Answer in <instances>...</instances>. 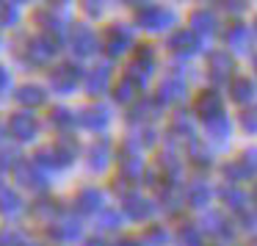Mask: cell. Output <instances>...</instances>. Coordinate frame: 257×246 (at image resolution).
<instances>
[{
    "label": "cell",
    "mask_w": 257,
    "mask_h": 246,
    "mask_svg": "<svg viewBox=\"0 0 257 246\" xmlns=\"http://www.w3.org/2000/svg\"><path fill=\"white\" fill-rule=\"evenodd\" d=\"M124 3H147V0H124Z\"/></svg>",
    "instance_id": "obj_46"
},
{
    "label": "cell",
    "mask_w": 257,
    "mask_h": 246,
    "mask_svg": "<svg viewBox=\"0 0 257 246\" xmlns=\"http://www.w3.org/2000/svg\"><path fill=\"white\" fill-rule=\"evenodd\" d=\"M108 161H111V144H108L105 139L94 141L89 150V169L91 172H102V169L108 166Z\"/></svg>",
    "instance_id": "obj_13"
},
{
    "label": "cell",
    "mask_w": 257,
    "mask_h": 246,
    "mask_svg": "<svg viewBox=\"0 0 257 246\" xmlns=\"http://www.w3.org/2000/svg\"><path fill=\"white\" fill-rule=\"evenodd\" d=\"M152 116H155V105L147 102V100H139L133 105V111H130V119H136V122H139V119H152Z\"/></svg>",
    "instance_id": "obj_33"
},
{
    "label": "cell",
    "mask_w": 257,
    "mask_h": 246,
    "mask_svg": "<svg viewBox=\"0 0 257 246\" xmlns=\"http://www.w3.org/2000/svg\"><path fill=\"white\" fill-rule=\"evenodd\" d=\"M78 122L83 125V128H89V130H100V128L108 125V111L102 105H89V108H83V111L78 113Z\"/></svg>",
    "instance_id": "obj_11"
},
{
    "label": "cell",
    "mask_w": 257,
    "mask_h": 246,
    "mask_svg": "<svg viewBox=\"0 0 257 246\" xmlns=\"http://www.w3.org/2000/svg\"><path fill=\"white\" fill-rule=\"evenodd\" d=\"M0 139H3V125H0Z\"/></svg>",
    "instance_id": "obj_48"
},
{
    "label": "cell",
    "mask_w": 257,
    "mask_h": 246,
    "mask_svg": "<svg viewBox=\"0 0 257 246\" xmlns=\"http://www.w3.org/2000/svg\"><path fill=\"white\" fill-rule=\"evenodd\" d=\"M6 83H9V75H6V69L0 67V89H3V86H6Z\"/></svg>",
    "instance_id": "obj_45"
},
{
    "label": "cell",
    "mask_w": 257,
    "mask_h": 246,
    "mask_svg": "<svg viewBox=\"0 0 257 246\" xmlns=\"http://www.w3.org/2000/svg\"><path fill=\"white\" fill-rule=\"evenodd\" d=\"M0 246H31L28 238H25V232H20V229H6V232L0 235Z\"/></svg>",
    "instance_id": "obj_32"
},
{
    "label": "cell",
    "mask_w": 257,
    "mask_h": 246,
    "mask_svg": "<svg viewBox=\"0 0 257 246\" xmlns=\"http://www.w3.org/2000/svg\"><path fill=\"white\" fill-rule=\"evenodd\" d=\"M218 28V20L213 17V12H207V9H199V12L191 14V31H199V34H216Z\"/></svg>",
    "instance_id": "obj_18"
},
{
    "label": "cell",
    "mask_w": 257,
    "mask_h": 246,
    "mask_svg": "<svg viewBox=\"0 0 257 246\" xmlns=\"http://www.w3.org/2000/svg\"><path fill=\"white\" fill-rule=\"evenodd\" d=\"M161 166L166 169V172H172V174H180V163H177V158H174V155H163L161 158Z\"/></svg>",
    "instance_id": "obj_40"
},
{
    "label": "cell",
    "mask_w": 257,
    "mask_h": 246,
    "mask_svg": "<svg viewBox=\"0 0 257 246\" xmlns=\"http://www.w3.org/2000/svg\"><path fill=\"white\" fill-rule=\"evenodd\" d=\"M122 210H124V216L133 218V221H147V218L155 213V205H152L150 199H144V196H139V194H124Z\"/></svg>",
    "instance_id": "obj_5"
},
{
    "label": "cell",
    "mask_w": 257,
    "mask_h": 246,
    "mask_svg": "<svg viewBox=\"0 0 257 246\" xmlns=\"http://www.w3.org/2000/svg\"><path fill=\"white\" fill-rule=\"evenodd\" d=\"M254 196H257V188H254Z\"/></svg>",
    "instance_id": "obj_50"
},
{
    "label": "cell",
    "mask_w": 257,
    "mask_h": 246,
    "mask_svg": "<svg viewBox=\"0 0 257 246\" xmlns=\"http://www.w3.org/2000/svg\"><path fill=\"white\" fill-rule=\"evenodd\" d=\"M133 91H136V83L130 78H124L122 83L116 86V100L119 102H130V100H133Z\"/></svg>",
    "instance_id": "obj_35"
},
{
    "label": "cell",
    "mask_w": 257,
    "mask_h": 246,
    "mask_svg": "<svg viewBox=\"0 0 257 246\" xmlns=\"http://www.w3.org/2000/svg\"><path fill=\"white\" fill-rule=\"evenodd\" d=\"M254 69H257V58H254Z\"/></svg>",
    "instance_id": "obj_49"
},
{
    "label": "cell",
    "mask_w": 257,
    "mask_h": 246,
    "mask_svg": "<svg viewBox=\"0 0 257 246\" xmlns=\"http://www.w3.org/2000/svg\"><path fill=\"white\" fill-rule=\"evenodd\" d=\"M72 47H75L78 56H89V53L97 50V36L91 34L86 25H80V28L72 31Z\"/></svg>",
    "instance_id": "obj_14"
},
{
    "label": "cell",
    "mask_w": 257,
    "mask_h": 246,
    "mask_svg": "<svg viewBox=\"0 0 257 246\" xmlns=\"http://www.w3.org/2000/svg\"><path fill=\"white\" fill-rule=\"evenodd\" d=\"M119 227H122V213L119 210H102L100 213V229H105V232H116Z\"/></svg>",
    "instance_id": "obj_30"
},
{
    "label": "cell",
    "mask_w": 257,
    "mask_h": 246,
    "mask_svg": "<svg viewBox=\"0 0 257 246\" xmlns=\"http://www.w3.org/2000/svg\"><path fill=\"white\" fill-rule=\"evenodd\" d=\"M210 69H213L210 75H216L218 80L229 78V72L235 69L232 56H229V53H213V56H210Z\"/></svg>",
    "instance_id": "obj_23"
},
{
    "label": "cell",
    "mask_w": 257,
    "mask_h": 246,
    "mask_svg": "<svg viewBox=\"0 0 257 246\" xmlns=\"http://www.w3.org/2000/svg\"><path fill=\"white\" fill-rule=\"evenodd\" d=\"M17 100L23 102V105H42V102H45V91H42L39 86H34V83L20 86V89H17Z\"/></svg>",
    "instance_id": "obj_24"
},
{
    "label": "cell",
    "mask_w": 257,
    "mask_h": 246,
    "mask_svg": "<svg viewBox=\"0 0 257 246\" xmlns=\"http://www.w3.org/2000/svg\"><path fill=\"white\" fill-rule=\"evenodd\" d=\"M78 80H80V69L72 67V64H64L56 72H50V83H53V89H58V91H72Z\"/></svg>",
    "instance_id": "obj_8"
},
{
    "label": "cell",
    "mask_w": 257,
    "mask_h": 246,
    "mask_svg": "<svg viewBox=\"0 0 257 246\" xmlns=\"http://www.w3.org/2000/svg\"><path fill=\"white\" fill-rule=\"evenodd\" d=\"M122 172H124V177H139V174L144 172V163H141L139 155H136L133 144H127V150L122 152Z\"/></svg>",
    "instance_id": "obj_22"
},
{
    "label": "cell",
    "mask_w": 257,
    "mask_h": 246,
    "mask_svg": "<svg viewBox=\"0 0 257 246\" xmlns=\"http://www.w3.org/2000/svg\"><path fill=\"white\" fill-rule=\"evenodd\" d=\"M221 199H224V205L232 207V210H243L246 207V194L240 188H232V185L221 191Z\"/></svg>",
    "instance_id": "obj_27"
},
{
    "label": "cell",
    "mask_w": 257,
    "mask_h": 246,
    "mask_svg": "<svg viewBox=\"0 0 257 246\" xmlns=\"http://www.w3.org/2000/svg\"><path fill=\"white\" fill-rule=\"evenodd\" d=\"M139 23L147 31H166L174 23V12L166 6H147L139 12Z\"/></svg>",
    "instance_id": "obj_2"
},
{
    "label": "cell",
    "mask_w": 257,
    "mask_h": 246,
    "mask_svg": "<svg viewBox=\"0 0 257 246\" xmlns=\"http://www.w3.org/2000/svg\"><path fill=\"white\" fill-rule=\"evenodd\" d=\"M80 232H83V227H80V221H78L75 216L61 218V221L53 224V229H50V235H53L56 240H78Z\"/></svg>",
    "instance_id": "obj_10"
},
{
    "label": "cell",
    "mask_w": 257,
    "mask_h": 246,
    "mask_svg": "<svg viewBox=\"0 0 257 246\" xmlns=\"http://www.w3.org/2000/svg\"><path fill=\"white\" fill-rule=\"evenodd\" d=\"M194 111H196V116H205L207 122L221 116V97H218L216 91H202L194 102Z\"/></svg>",
    "instance_id": "obj_7"
},
{
    "label": "cell",
    "mask_w": 257,
    "mask_h": 246,
    "mask_svg": "<svg viewBox=\"0 0 257 246\" xmlns=\"http://www.w3.org/2000/svg\"><path fill=\"white\" fill-rule=\"evenodd\" d=\"M224 177H227V183H243L246 177H251L249 174V169L243 166V161H232V163H227L224 166Z\"/></svg>",
    "instance_id": "obj_26"
},
{
    "label": "cell",
    "mask_w": 257,
    "mask_h": 246,
    "mask_svg": "<svg viewBox=\"0 0 257 246\" xmlns=\"http://www.w3.org/2000/svg\"><path fill=\"white\" fill-rule=\"evenodd\" d=\"M58 213V202L56 199H39L34 205V216L36 218H53Z\"/></svg>",
    "instance_id": "obj_31"
},
{
    "label": "cell",
    "mask_w": 257,
    "mask_h": 246,
    "mask_svg": "<svg viewBox=\"0 0 257 246\" xmlns=\"http://www.w3.org/2000/svg\"><path fill=\"white\" fill-rule=\"evenodd\" d=\"M36 116L34 113H14L12 122H9V130H12V136L17 141H31L36 136Z\"/></svg>",
    "instance_id": "obj_6"
},
{
    "label": "cell",
    "mask_w": 257,
    "mask_h": 246,
    "mask_svg": "<svg viewBox=\"0 0 257 246\" xmlns=\"http://www.w3.org/2000/svg\"><path fill=\"white\" fill-rule=\"evenodd\" d=\"M108 80H111V72H108V67L91 69V72L86 75V91H89V94H102V91L108 89Z\"/></svg>",
    "instance_id": "obj_19"
},
{
    "label": "cell",
    "mask_w": 257,
    "mask_h": 246,
    "mask_svg": "<svg viewBox=\"0 0 257 246\" xmlns=\"http://www.w3.org/2000/svg\"><path fill=\"white\" fill-rule=\"evenodd\" d=\"M221 9L227 14H240L246 9V0H221Z\"/></svg>",
    "instance_id": "obj_39"
},
{
    "label": "cell",
    "mask_w": 257,
    "mask_h": 246,
    "mask_svg": "<svg viewBox=\"0 0 257 246\" xmlns=\"http://www.w3.org/2000/svg\"><path fill=\"white\" fill-rule=\"evenodd\" d=\"M169 47H172L174 53H180V56H194V53L202 50V42L191 28H180L169 36Z\"/></svg>",
    "instance_id": "obj_4"
},
{
    "label": "cell",
    "mask_w": 257,
    "mask_h": 246,
    "mask_svg": "<svg viewBox=\"0 0 257 246\" xmlns=\"http://www.w3.org/2000/svg\"><path fill=\"white\" fill-rule=\"evenodd\" d=\"M254 97V83L249 78H235L232 80V100L235 102H249Z\"/></svg>",
    "instance_id": "obj_25"
},
{
    "label": "cell",
    "mask_w": 257,
    "mask_h": 246,
    "mask_svg": "<svg viewBox=\"0 0 257 246\" xmlns=\"http://www.w3.org/2000/svg\"><path fill=\"white\" fill-rule=\"evenodd\" d=\"M0 213L3 216H17L23 213V199L14 188H0Z\"/></svg>",
    "instance_id": "obj_20"
},
{
    "label": "cell",
    "mask_w": 257,
    "mask_h": 246,
    "mask_svg": "<svg viewBox=\"0 0 257 246\" xmlns=\"http://www.w3.org/2000/svg\"><path fill=\"white\" fill-rule=\"evenodd\" d=\"M243 166L249 169V174H257V147H249V150L243 152Z\"/></svg>",
    "instance_id": "obj_38"
},
{
    "label": "cell",
    "mask_w": 257,
    "mask_h": 246,
    "mask_svg": "<svg viewBox=\"0 0 257 246\" xmlns=\"http://www.w3.org/2000/svg\"><path fill=\"white\" fill-rule=\"evenodd\" d=\"M207 136H210V141H216L218 147L227 144V139H229V122H227V116H224V113L207 122Z\"/></svg>",
    "instance_id": "obj_21"
},
{
    "label": "cell",
    "mask_w": 257,
    "mask_h": 246,
    "mask_svg": "<svg viewBox=\"0 0 257 246\" xmlns=\"http://www.w3.org/2000/svg\"><path fill=\"white\" fill-rule=\"evenodd\" d=\"M174 240H177V246H205V229L196 224H183Z\"/></svg>",
    "instance_id": "obj_16"
},
{
    "label": "cell",
    "mask_w": 257,
    "mask_h": 246,
    "mask_svg": "<svg viewBox=\"0 0 257 246\" xmlns=\"http://www.w3.org/2000/svg\"><path fill=\"white\" fill-rule=\"evenodd\" d=\"M75 205H78L80 213H97L102 210V194L97 188H83L75 199Z\"/></svg>",
    "instance_id": "obj_17"
},
{
    "label": "cell",
    "mask_w": 257,
    "mask_h": 246,
    "mask_svg": "<svg viewBox=\"0 0 257 246\" xmlns=\"http://www.w3.org/2000/svg\"><path fill=\"white\" fill-rule=\"evenodd\" d=\"M227 42L235 50H246V47H249V34H246L243 25H235V28L227 31Z\"/></svg>",
    "instance_id": "obj_28"
},
{
    "label": "cell",
    "mask_w": 257,
    "mask_h": 246,
    "mask_svg": "<svg viewBox=\"0 0 257 246\" xmlns=\"http://www.w3.org/2000/svg\"><path fill=\"white\" fill-rule=\"evenodd\" d=\"M14 180H17L23 188H34V191H42L47 185V177L34 161H20L14 166Z\"/></svg>",
    "instance_id": "obj_1"
},
{
    "label": "cell",
    "mask_w": 257,
    "mask_h": 246,
    "mask_svg": "<svg viewBox=\"0 0 257 246\" xmlns=\"http://www.w3.org/2000/svg\"><path fill=\"white\" fill-rule=\"evenodd\" d=\"M14 23H17V9L12 3H0V28H9Z\"/></svg>",
    "instance_id": "obj_34"
},
{
    "label": "cell",
    "mask_w": 257,
    "mask_h": 246,
    "mask_svg": "<svg viewBox=\"0 0 257 246\" xmlns=\"http://www.w3.org/2000/svg\"><path fill=\"white\" fill-rule=\"evenodd\" d=\"M240 224H243V229H249V232H257V210L246 213V216L240 218Z\"/></svg>",
    "instance_id": "obj_41"
},
{
    "label": "cell",
    "mask_w": 257,
    "mask_h": 246,
    "mask_svg": "<svg viewBox=\"0 0 257 246\" xmlns=\"http://www.w3.org/2000/svg\"><path fill=\"white\" fill-rule=\"evenodd\" d=\"M202 227L213 235H221V238H229V235H232V224H229L218 210H207L205 216H202Z\"/></svg>",
    "instance_id": "obj_12"
},
{
    "label": "cell",
    "mask_w": 257,
    "mask_h": 246,
    "mask_svg": "<svg viewBox=\"0 0 257 246\" xmlns=\"http://www.w3.org/2000/svg\"><path fill=\"white\" fill-rule=\"evenodd\" d=\"M50 3H53V6H56V3H67V0H50Z\"/></svg>",
    "instance_id": "obj_47"
},
{
    "label": "cell",
    "mask_w": 257,
    "mask_h": 246,
    "mask_svg": "<svg viewBox=\"0 0 257 246\" xmlns=\"http://www.w3.org/2000/svg\"><path fill=\"white\" fill-rule=\"evenodd\" d=\"M254 31H257V23H254Z\"/></svg>",
    "instance_id": "obj_51"
},
{
    "label": "cell",
    "mask_w": 257,
    "mask_h": 246,
    "mask_svg": "<svg viewBox=\"0 0 257 246\" xmlns=\"http://www.w3.org/2000/svg\"><path fill=\"white\" fill-rule=\"evenodd\" d=\"M130 45H133V34H130L124 25H111V28L105 31V36H102V47H105L111 56H122Z\"/></svg>",
    "instance_id": "obj_3"
},
{
    "label": "cell",
    "mask_w": 257,
    "mask_h": 246,
    "mask_svg": "<svg viewBox=\"0 0 257 246\" xmlns=\"http://www.w3.org/2000/svg\"><path fill=\"white\" fill-rule=\"evenodd\" d=\"M216 246H221V243H216Z\"/></svg>",
    "instance_id": "obj_52"
},
{
    "label": "cell",
    "mask_w": 257,
    "mask_h": 246,
    "mask_svg": "<svg viewBox=\"0 0 257 246\" xmlns=\"http://www.w3.org/2000/svg\"><path fill=\"white\" fill-rule=\"evenodd\" d=\"M86 246H111V243L102 240V238H89V240H86Z\"/></svg>",
    "instance_id": "obj_43"
},
{
    "label": "cell",
    "mask_w": 257,
    "mask_h": 246,
    "mask_svg": "<svg viewBox=\"0 0 257 246\" xmlns=\"http://www.w3.org/2000/svg\"><path fill=\"white\" fill-rule=\"evenodd\" d=\"M119 246H141L136 238H124V240H119Z\"/></svg>",
    "instance_id": "obj_44"
},
{
    "label": "cell",
    "mask_w": 257,
    "mask_h": 246,
    "mask_svg": "<svg viewBox=\"0 0 257 246\" xmlns=\"http://www.w3.org/2000/svg\"><path fill=\"white\" fill-rule=\"evenodd\" d=\"M53 125H56V128H69V125H75V116L67 108H56V111H53Z\"/></svg>",
    "instance_id": "obj_37"
},
{
    "label": "cell",
    "mask_w": 257,
    "mask_h": 246,
    "mask_svg": "<svg viewBox=\"0 0 257 246\" xmlns=\"http://www.w3.org/2000/svg\"><path fill=\"white\" fill-rule=\"evenodd\" d=\"M83 6L89 14H102V9H105V0H83Z\"/></svg>",
    "instance_id": "obj_42"
},
{
    "label": "cell",
    "mask_w": 257,
    "mask_h": 246,
    "mask_svg": "<svg viewBox=\"0 0 257 246\" xmlns=\"http://www.w3.org/2000/svg\"><path fill=\"white\" fill-rule=\"evenodd\" d=\"M169 243V229L166 227H147L144 246H166Z\"/></svg>",
    "instance_id": "obj_29"
},
{
    "label": "cell",
    "mask_w": 257,
    "mask_h": 246,
    "mask_svg": "<svg viewBox=\"0 0 257 246\" xmlns=\"http://www.w3.org/2000/svg\"><path fill=\"white\" fill-rule=\"evenodd\" d=\"M185 199H188L191 207H205L207 202L213 199V188L207 183H202V180H196V183L188 185V191H185Z\"/></svg>",
    "instance_id": "obj_15"
},
{
    "label": "cell",
    "mask_w": 257,
    "mask_h": 246,
    "mask_svg": "<svg viewBox=\"0 0 257 246\" xmlns=\"http://www.w3.org/2000/svg\"><path fill=\"white\" fill-rule=\"evenodd\" d=\"M158 94H161L163 102H177V100H183V97H185V80H183V75H169V78L161 83Z\"/></svg>",
    "instance_id": "obj_9"
},
{
    "label": "cell",
    "mask_w": 257,
    "mask_h": 246,
    "mask_svg": "<svg viewBox=\"0 0 257 246\" xmlns=\"http://www.w3.org/2000/svg\"><path fill=\"white\" fill-rule=\"evenodd\" d=\"M240 128L246 133H257V108H249V111L240 113Z\"/></svg>",
    "instance_id": "obj_36"
}]
</instances>
